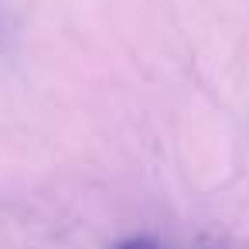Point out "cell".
Masks as SVG:
<instances>
[{
	"label": "cell",
	"mask_w": 249,
	"mask_h": 249,
	"mask_svg": "<svg viewBox=\"0 0 249 249\" xmlns=\"http://www.w3.org/2000/svg\"><path fill=\"white\" fill-rule=\"evenodd\" d=\"M116 249H164V246H157L154 239H130V242H123Z\"/></svg>",
	"instance_id": "1"
}]
</instances>
